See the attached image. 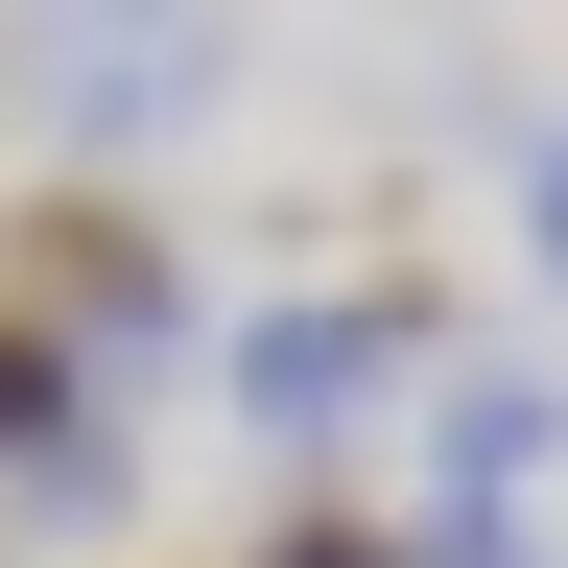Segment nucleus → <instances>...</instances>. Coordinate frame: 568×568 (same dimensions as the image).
<instances>
[{"instance_id": "nucleus-3", "label": "nucleus", "mask_w": 568, "mask_h": 568, "mask_svg": "<svg viewBox=\"0 0 568 568\" xmlns=\"http://www.w3.org/2000/svg\"><path fill=\"white\" fill-rule=\"evenodd\" d=\"M237 568H426V545H403V521H379V497H284V521H261V545H237Z\"/></svg>"}, {"instance_id": "nucleus-4", "label": "nucleus", "mask_w": 568, "mask_h": 568, "mask_svg": "<svg viewBox=\"0 0 568 568\" xmlns=\"http://www.w3.org/2000/svg\"><path fill=\"white\" fill-rule=\"evenodd\" d=\"M521 237H545V284H568V119H545V166H521Z\"/></svg>"}, {"instance_id": "nucleus-2", "label": "nucleus", "mask_w": 568, "mask_h": 568, "mask_svg": "<svg viewBox=\"0 0 568 568\" xmlns=\"http://www.w3.org/2000/svg\"><path fill=\"white\" fill-rule=\"evenodd\" d=\"M71 426H95V355H71L48 308H0V474H24V450H71Z\"/></svg>"}, {"instance_id": "nucleus-1", "label": "nucleus", "mask_w": 568, "mask_h": 568, "mask_svg": "<svg viewBox=\"0 0 568 568\" xmlns=\"http://www.w3.org/2000/svg\"><path fill=\"white\" fill-rule=\"evenodd\" d=\"M0 308H48L71 355H166L190 261H166V213H119V190H24L0 213Z\"/></svg>"}]
</instances>
